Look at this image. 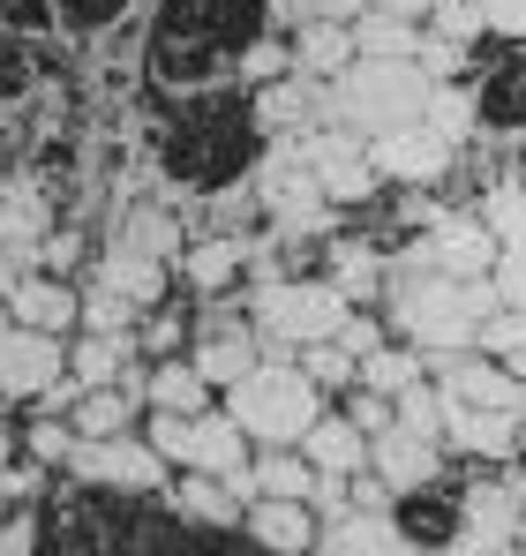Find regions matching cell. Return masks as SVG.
<instances>
[{
	"instance_id": "1",
	"label": "cell",
	"mask_w": 526,
	"mask_h": 556,
	"mask_svg": "<svg viewBox=\"0 0 526 556\" xmlns=\"http://www.w3.org/2000/svg\"><path fill=\"white\" fill-rule=\"evenodd\" d=\"M271 0H159V15L143 23V61L151 84L166 91H211L241 68L249 38H263Z\"/></svg>"
},
{
	"instance_id": "2",
	"label": "cell",
	"mask_w": 526,
	"mask_h": 556,
	"mask_svg": "<svg viewBox=\"0 0 526 556\" xmlns=\"http://www.w3.org/2000/svg\"><path fill=\"white\" fill-rule=\"evenodd\" d=\"M384 308H391V324L414 354H459V346H474V324L504 301H497L489 278H443L422 256H406V264L384 271Z\"/></svg>"
},
{
	"instance_id": "3",
	"label": "cell",
	"mask_w": 526,
	"mask_h": 556,
	"mask_svg": "<svg viewBox=\"0 0 526 556\" xmlns=\"http://www.w3.org/2000/svg\"><path fill=\"white\" fill-rule=\"evenodd\" d=\"M316 414H324V391L301 376L293 354H278V346L241 383H226V421L249 437V452H293L316 429Z\"/></svg>"
},
{
	"instance_id": "4",
	"label": "cell",
	"mask_w": 526,
	"mask_h": 556,
	"mask_svg": "<svg viewBox=\"0 0 526 556\" xmlns=\"http://www.w3.org/2000/svg\"><path fill=\"white\" fill-rule=\"evenodd\" d=\"M422 105H429V76L414 61H353L347 76H331L316 91V113L331 128H353V136L406 128V121H422Z\"/></svg>"
},
{
	"instance_id": "5",
	"label": "cell",
	"mask_w": 526,
	"mask_h": 556,
	"mask_svg": "<svg viewBox=\"0 0 526 556\" xmlns=\"http://www.w3.org/2000/svg\"><path fill=\"white\" fill-rule=\"evenodd\" d=\"M249 151H256L249 98H241V105H234V98H211L203 121H174V136H166V166H174V181H188L196 195L241 181V174H249Z\"/></svg>"
},
{
	"instance_id": "6",
	"label": "cell",
	"mask_w": 526,
	"mask_h": 556,
	"mask_svg": "<svg viewBox=\"0 0 526 556\" xmlns=\"http://www.w3.org/2000/svg\"><path fill=\"white\" fill-rule=\"evenodd\" d=\"M347 308L353 301L331 278H263L256 301H249V324L271 346H309V339H331L347 324Z\"/></svg>"
},
{
	"instance_id": "7",
	"label": "cell",
	"mask_w": 526,
	"mask_h": 556,
	"mask_svg": "<svg viewBox=\"0 0 526 556\" xmlns=\"http://www.w3.org/2000/svg\"><path fill=\"white\" fill-rule=\"evenodd\" d=\"M68 481L84 489H121V496H159L166 489V459L143 437H98V444H68Z\"/></svg>"
},
{
	"instance_id": "8",
	"label": "cell",
	"mask_w": 526,
	"mask_h": 556,
	"mask_svg": "<svg viewBox=\"0 0 526 556\" xmlns=\"http://www.w3.org/2000/svg\"><path fill=\"white\" fill-rule=\"evenodd\" d=\"M301 159H309V174H316V195L331 203V211H353V203H368L376 195V166H368V143L353 136V128H301Z\"/></svg>"
},
{
	"instance_id": "9",
	"label": "cell",
	"mask_w": 526,
	"mask_h": 556,
	"mask_svg": "<svg viewBox=\"0 0 526 556\" xmlns=\"http://www.w3.org/2000/svg\"><path fill=\"white\" fill-rule=\"evenodd\" d=\"M368 143V166H376V181H399V188H429L451 174V143H443L429 121H406V128H384V136H361Z\"/></svg>"
},
{
	"instance_id": "10",
	"label": "cell",
	"mask_w": 526,
	"mask_h": 556,
	"mask_svg": "<svg viewBox=\"0 0 526 556\" xmlns=\"http://www.w3.org/2000/svg\"><path fill=\"white\" fill-rule=\"evenodd\" d=\"M414 256H422L429 271H443V278H489L497 241H489V226H481L474 211H429V218H422Z\"/></svg>"
},
{
	"instance_id": "11",
	"label": "cell",
	"mask_w": 526,
	"mask_h": 556,
	"mask_svg": "<svg viewBox=\"0 0 526 556\" xmlns=\"http://www.w3.org/2000/svg\"><path fill=\"white\" fill-rule=\"evenodd\" d=\"M61 376H68V346L53 331L0 324V399H46Z\"/></svg>"
},
{
	"instance_id": "12",
	"label": "cell",
	"mask_w": 526,
	"mask_h": 556,
	"mask_svg": "<svg viewBox=\"0 0 526 556\" xmlns=\"http://www.w3.org/2000/svg\"><path fill=\"white\" fill-rule=\"evenodd\" d=\"M368 473L391 489V496H414V489H437L443 481V444H429V437H414V429H376L368 437Z\"/></svg>"
},
{
	"instance_id": "13",
	"label": "cell",
	"mask_w": 526,
	"mask_h": 556,
	"mask_svg": "<svg viewBox=\"0 0 526 556\" xmlns=\"http://www.w3.org/2000/svg\"><path fill=\"white\" fill-rule=\"evenodd\" d=\"M8 324H23V331H76V286L68 278H53V271H15L8 278Z\"/></svg>"
},
{
	"instance_id": "14",
	"label": "cell",
	"mask_w": 526,
	"mask_h": 556,
	"mask_svg": "<svg viewBox=\"0 0 526 556\" xmlns=\"http://www.w3.org/2000/svg\"><path fill=\"white\" fill-rule=\"evenodd\" d=\"M309 556H414L406 527L391 511H339L316 527V549Z\"/></svg>"
},
{
	"instance_id": "15",
	"label": "cell",
	"mask_w": 526,
	"mask_h": 556,
	"mask_svg": "<svg viewBox=\"0 0 526 556\" xmlns=\"http://www.w3.org/2000/svg\"><path fill=\"white\" fill-rule=\"evenodd\" d=\"M466 98H474V128H489V136H526V46L504 53Z\"/></svg>"
},
{
	"instance_id": "16",
	"label": "cell",
	"mask_w": 526,
	"mask_h": 556,
	"mask_svg": "<svg viewBox=\"0 0 526 556\" xmlns=\"http://www.w3.org/2000/svg\"><path fill=\"white\" fill-rule=\"evenodd\" d=\"M241 527H249V542H256L263 556H309L316 549V511L293 504V496H256V504L241 511Z\"/></svg>"
},
{
	"instance_id": "17",
	"label": "cell",
	"mask_w": 526,
	"mask_h": 556,
	"mask_svg": "<svg viewBox=\"0 0 526 556\" xmlns=\"http://www.w3.org/2000/svg\"><path fill=\"white\" fill-rule=\"evenodd\" d=\"M263 362V339L256 324H211L203 339H196V354H188V369L203 376L211 391H226V383H241V376Z\"/></svg>"
},
{
	"instance_id": "18",
	"label": "cell",
	"mask_w": 526,
	"mask_h": 556,
	"mask_svg": "<svg viewBox=\"0 0 526 556\" xmlns=\"http://www.w3.org/2000/svg\"><path fill=\"white\" fill-rule=\"evenodd\" d=\"M443 444L466 452V459H512L519 452V414H497V406H451L443 414Z\"/></svg>"
},
{
	"instance_id": "19",
	"label": "cell",
	"mask_w": 526,
	"mask_h": 556,
	"mask_svg": "<svg viewBox=\"0 0 526 556\" xmlns=\"http://www.w3.org/2000/svg\"><path fill=\"white\" fill-rule=\"evenodd\" d=\"M316 91H324V84H309V76H278V84H256V91H249L256 143H271V136H301V128L316 121Z\"/></svg>"
},
{
	"instance_id": "20",
	"label": "cell",
	"mask_w": 526,
	"mask_h": 556,
	"mask_svg": "<svg viewBox=\"0 0 526 556\" xmlns=\"http://www.w3.org/2000/svg\"><path fill=\"white\" fill-rule=\"evenodd\" d=\"M113 249H136V256H151V264H180L188 233H180V218L166 203H128V211L113 218Z\"/></svg>"
},
{
	"instance_id": "21",
	"label": "cell",
	"mask_w": 526,
	"mask_h": 556,
	"mask_svg": "<svg viewBox=\"0 0 526 556\" xmlns=\"http://www.w3.org/2000/svg\"><path fill=\"white\" fill-rule=\"evenodd\" d=\"M98 286H113L121 301H136L143 316L166 301V286H174V264H151V256H136V249H113L105 241V256H98Z\"/></svg>"
},
{
	"instance_id": "22",
	"label": "cell",
	"mask_w": 526,
	"mask_h": 556,
	"mask_svg": "<svg viewBox=\"0 0 526 556\" xmlns=\"http://www.w3.org/2000/svg\"><path fill=\"white\" fill-rule=\"evenodd\" d=\"M174 511L188 527H203V534H226V527H241V496L218 481V473H203V466H188V481H174Z\"/></svg>"
},
{
	"instance_id": "23",
	"label": "cell",
	"mask_w": 526,
	"mask_h": 556,
	"mask_svg": "<svg viewBox=\"0 0 526 556\" xmlns=\"http://www.w3.org/2000/svg\"><path fill=\"white\" fill-rule=\"evenodd\" d=\"M46 233H53V203H46V188H38V181H8V188H0V249H8V256H30Z\"/></svg>"
},
{
	"instance_id": "24",
	"label": "cell",
	"mask_w": 526,
	"mask_h": 556,
	"mask_svg": "<svg viewBox=\"0 0 526 556\" xmlns=\"http://www.w3.org/2000/svg\"><path fill=\"white\" fill-rule=\"evenodd\" d=\"M293 76H309V84H331V76H347L353 68V30L347 23H293Z\"/></svg>"
},
{
	"instance_id": "25",
	"label": "cell",
	"mask_w": 526,
	"mask_h": 556,
	"mask_svg": "<svg viewBox=\"0 0 526 556\" xmlns=\"http://www.w3.org/2000/svg\"><path fill=\"white\" fill-rule=\"evenodd\" d=\"M293 452L316 466V473H361V466H368V437L353 429L347 414H331V406H324V414H316V429H309Z\"/></svg>"
},
{
	"instance_id": "26",
	"label": "cell",
	"mask_w": 526,
	"mask_h": 556,
	"mask_svg": "<svg viewBox=\"0 0 526 556\" xmlns=\"http://www.w3.org/2000/svg\"><path fill=\"white\" fill-rule=\"evenodd\" d=\"M136 362V331H84L76 339V354H68V383L76 391H98V383H113V376Z\"/></svg>"
},
{
	"instance_id": "27",
	"label": "cell",
	"mask_w": 526,
	"mask_h": 556,
	"mask_svg": "<svg viewBox=\"0 0 526 556\" xmlns=\"http://www.w3.org/2000/svg\"><path fill=\"white\" fill-rule=\"evenodd\" d=\"M347 30H353V61H414V46H422V23L384 15V8H361Z\"/></svg>"
},
{
	"instance_id": "28",
	"label": "cell",
	"mask_w": 526,
	"mask_h": 556,
	"mask_svg": "<svg viewBox=\"0 0 526 556\" xmlns=\"http://www.w3.org/2000/svg\"><path fill=\"white\" fill-rule=\"evenodd\" d=\"M241 264H249V241H241V233H203L196 249H180V271L196 278L203 293L234 286V278H241Z\"/></svg>"
},
{
	"instance_id": "29",
	"label": "cell",
	"mask_w": 526,
	"mask_h": 556,
	"mask_svg": "<svg viewBox=\"0 0 526 556\" xmlns=\"http://www.w3.org/2000/svg\"><path fill=\"white\" fill-rule=\"evenodd\" d=\"M128 421H136V399L121 391V383H98V391H76V444H98V437H128Z\"/></svg>"
},
{
	"instance_id": "30",
	"label": "cell",
	"mask_w": 526,
	"mask_h": 556,
	"mask_svg": "<svg viewBox=\"0 0 526 556\" xmlns=\"http://www.w3.org/2000/svg\"><path fill=\"white\" fill-rule=\"evenodd\" d=\"M196 466H203V473H218V481L249 466V437H241L226 414H211V406L196 414Z\"/></svg>"
},
{
	"instance_id": "31",
	"label": "cell",
	"mask_w": 526,
	"mask_h": 556,
	"mask_svg": "<svg viewBox=\"0 0 526 556\" xmlns=\"http://www.w3.org/2000/svg\"><path fill=\"white\" fill-rule=\"evenodd\" d=\"M331 286H339V293H347L353 308H361V301H368V293H376V286H384V256H376V249H368V241H353V233H339V241H331Z\"/></svg>"
},
{
	"instance_id": "32",
	"label": "cell",
	"mask_w": 526,
	"mask_h": 556,
	"mask_svg": "<svg viewBox=\"0 0 526 556\" xmlns=\"http://www.w3.org/2000/svg\"><path fill=\"white\" fill-rule=\"evenodd\" d=\"M143 406H159V414H203V406H211V383L188 369V362H166V354H159V369H151V391H143Z\"/></svg>"
},
{
	"instance_id": "33",
	"label": "cell",
	"mask_w": 526,
	"mask_h": 556,
	"mask_svg": "<svg viewBox=\"0 0 526 556\" xmlns=\"http://www.w3.org/2000/svg\"><path fill=\"white\" fill-rule=\"evenodd\" d=\"M481 226H489V241L497 249H519L526 241V181H497L481 195V211H474Z\"/></svg>"
},
{
	"instance_id": "34",
	"label": "cell",
	"mask_w": 526,
	"mask_h": 556,
	"mask_svg": "<svg viewBox=\"0 0 526 556\" xmlns=\"http://www.w3.org/2000/svg\"><path fill=\"white\" fill-rule=\"evenodd\" d=\"M443 414H451V399H443L429 376H422V383H406V391L391 399V421H399V429H414V437H429V444H443Z\"/></svg>"
},
{
	"instance_id": "35",
	"label": "cell",
	"mask_w": 526,
	"mask_h": 556,
	"mask_svg": "<svg viewBox=\"0 0 526 556\" xmlns=\"http://www.w3.org/2000/svg\"><path fill=\"white\" fill-rule=\"evenodd\" d=\"M422 376H429V369H422V354H414V346H376V354L353 369V383H368V391L399 399V391H406V383H422Z\"/></svg>"
},
{
	"instance_id": "36",
	"label": "cell",
	"mask_w": 526,
	"mask_h": 556,
	"mask_svg": "<svg viewBox=\"0 0 526 556\" xmlns=\"http://www.w3.org/2000/svg\"><path fill=\"white\" fill-rule=\"evenodd\" d=\"M422 121H429V128H437L443 143L459 151V143L474 136V98L459 91V84H429V105H422Z\"/></svg>"
},
{
	"instance_id": "37",
	"label": "cell",
	"mask_w": 526,
	"mask_h": 556,
	"mask_svg": "<svg viewBox=\"0 0 526 556\" xmlns=\"http://www.w3.org/2000/svg\"><path fill=\"white\" fill-rule=\"evenodd\" d=\"M293 362H301V376L316 391H353V354L339 339H309V346H293Z\"/></svg>"
},
{
	"instance_id": "38",
	"label": "cell",
	"mask_w": 526,
	"mask_h": 556,
	"mask_svg": "<svg viewBox=\"0 0 526 556\" xmlns=\"http://www.w3.org/2000/svg\"><path fill=\"white\" fill-rule=\"evenodd\" d=\"M143 444H151L166 466H196V414H159V406H151Z\"/></svg>"
},
{
	"instance_id": "39",
	"label": "cell",
	"mask_w": 526,
	"mask_h": 556,
	"mask_svg": "<svg viewBox=\"0 0 526 556\" xmlns=\"http://www.w3.org/2000/svg\"><path fill=\"white\" fill-rule=\"evenodd\" d=\"M136 316H143V308L121 301V293L98 286V278H90V293H76V324H84V331H136Z\"/></svg>"
},
{
	"instance_id": "40",
	"label": "cell",
	"mask_w": 526,
	"mask_h": 556,
	"mask_svg": "<svg viewBox=\"0 0 526 556\" xmlns=\"http://www.w3.org/2000/svg\"><path fill=\"white\" fill-rule=\"evenodd\" d=\"M121 15H128V0H53V30H68V38H98Z\"/></svg>"
},
{
	"instance_id": "41",
	"label": "cell",
	"mask_w": 526,
	"mask_h": 556,
	"mask_svg": "<svg viewBox=\"0 0 526 556\" xmlns=\"http://www.w3.org/2000/svg\"><path fill=\"white\" fill-rule=\"evenodd\" d=\"M519 346H526V316L519 308H489V316L474 324V354L504 362V354H519Z\"/></svg>"
},
{
	"instance_id": "42",
	"label": "cell",
	"mask_w": 526,
	"mask_h": 556,
	"mask_svg": "<svg viewBox=\"0 0 526 556\" xmlns=\"http://www.w3.org/2000/svg\"><path fill=\"white\" fill-rule=\"evenodd\" d=\"M422 30H429V38H451V46H474V38H481V8H474V0H429Z\"/></svg>"
},
{
	"instance_id": "43",
	"label": "cell",
	"mask_w": 526,
	"mask_h": 556,
	"mask_svg": "<svg viewBox=\"0 0 526 556\" xmlns=\"http://www.w3.org/2000/svg\"><path fill=\"white\" fill-rule=\"evenodd\" d=\"M249 91L256 84H278V76H293V46L286 38H249V53H241V68H234Z\"/></svg>"
},
{
	"instance_id": "44",
	"label": "cell",
	"mask_w": 526,
	"mask_h": 556,
	"mask_svg": "<svg viewBox=\"0 0 526 556\" xmlns=\"http://www.w3.org/2000/svg\"><path fill=\"white\" fill-rule=\"evenodd\" d=\"M489 286H497V301H504V308H519V316H526V241H519V249H497Z\"/></svg>"
},
{
	"instance_id": "45",
	"label": "cell",
	"mask_w": 526,
	"mask_h": 556,
	"mask_svg": "<svg viewBox=\"0 0 526 556\" xmlns=\"http://www.w3.org/2000/svg\"><path fill=\"white\" fill-rule=\"evenodd\" d=\"M347 421L361 429V437L391 429V399H384V391H368V383H353V391H347Z\"/></svg>"
},
{
	"instance_id": "46",
	"label": "cell",
	"mask_w": 526,
	"mask_h": 556,
	"mask_svg": "<svg viewBox=\"0 0 526 556\" xmlns=\"http://www.w3.org/2000/svg\"><path fill=\"white\" fill-rule=\"evenodd\" d=\"M68 444H76V429H68V421H53V414H46V421H30V466H61V459H68Z\"/></svg>"
},
{
	"instance_id": "47",
	"label": "cell",
	"mask_w": 526,
	"mask_h": 556,
	"mask_svg": "<svg viewBox=\"0 0 526 556\" xmlns=\"http://www.w3.org/2000/svg\"><path fill=\"white\" fill-rule=\"evenodd\" d=\"M331 339L347 346V354H353V369H361V362H368V354L384 346V324H376V316H361V308H347V324H339Z\"/></svg>"
},
{
	"instance_id": "48",
	"label": "cell",
	"mask_w": 526,
	"mask_h": 556,
	"mask_svg": "<svg viewBox=\"0 0 526 556\" xmlns=\"http://www.w3.org/2000/svg\"><path fill=\"white\" fill-rule=\"evenodd\" d=\"M0 556H38V511L15 504V519H0Z\"/></svg>"
},
{
	"instance_id": "49",
	"label": "cell",
	"mask_w": 526,
	"mask_h": 556,
	"mask_svg": "<svg viewBox=\"0 0 526 556\" xmlns=\"http://www.w3.org/2000/svg\"><path fill=\"white\" fill-rule=\"evenodd\" d=\"M481 8V30L497 38H526V0H474Z\"/></svg>"
},
{
	"instance_id": "50",
	"label": "cell",
	"mask_w": 526,
	"mask_h": 556,
	"mask_svg": "<svg viewBox=\"0 0 526 556\" xmlns=\"http://www.w3.org/2000/svg\"><path fill=\"white\" fill-rule=\"evenodd\" d=\"M8 30H53V0H0Z\"/></svg>"
},
{
	"instance_id": "51",
	"label": "cell",
	"mask_w": 526,
	"mask_h": 556,
	"mask_svg": "<svg viewBox=\"0 0 526 556\" xmlns=\"http://www.w3.org/2000/svg\"><path fill=\"white\" fill-rule=\"evenodd\" d=\"M38 481H46V473H38V466H0V496H8V504H38Z\"/></svg>"
},
{
	"instance_id": "52",
	"label": "cell",
	"mask_w": 526,
	"mask_h": 556,
	"mask_svg": "<svg viewBox=\"0 0 526 556\" xmlns=\"http://www.w3.org/2000/svg\"><path fill=\"white\" fill-rule=\"evenodd\" d=\"M174 346H180V324H174V316H159V324L143 331V346H136V354H174Z\"/></svg>"
},
{
	"instance_id": "53",
	"label": "cell",
	"mask_w": 526,
	"mask_h": 556,
	"mask_svg": "<svg viewBox=\"0 0 526 556\" xmlns=\"http://www.w3.org/2000/svg\"><path fill=\"white\" fill-rule=\"evenodd\" d=\"M368 0H309V23H353Z\"/></svg>"
},
{
	"instance_id": "54",
	"label": "cell",
	"mask_w": 526,
	"mask_h": 556,
	"mask_svg": "<svg viewBox=\"0 0 526 556\" xmlns=\"http://www.w3.org/2000/svg\"><path fill=\"white\" fill-rule=\"evenodd\" d=\"M368 8H384V15H406V23H422V15H429V0H368Z\"/></svg>"
},
{
	"instance_id": "55",
	"label": "cell",
	"mask_w": 526,
	"mask_h": 556,
	"mask_svg": "<svg viewBox=\"0 0 526 556\" xmlns=\"http://www.w3.org/2000/svg\"><path fill=\"white\" fill-rule=\"evenodd\" d=\"M512 511H519V549H526V473L512 481Z\"/></svg>"
},
{
	"instance_id": "56",
	"label": "cell",
	"mask_w": 526,
	"mask_h": 556,
	"mask_svg": "<svg viewBox=\"0 0 526 556\" xmlns=\"http://www.w3.org/2000/svg\"><path fill=\"white\" fill-rule=\"evenodd\" d=\"M8 459H15V437H8V429H0V466H8Z\"/></svg>"
},
{
	"instance_id": "57",
	"label": "cell",
	"mask_w": 526,
	"mask_h": 556,
	"mask_svg": "<svg viewBox=\"0 0 526 556\" xmlns=\"http://www.w3.org/2000/svg\"><path fill=\"white\" fill-rule=\"evenodd\" d=\"M519 452H526V406H519Z\"/></svg>"
},
{
	"instance_id": "58",
	"label": "cell",
	"mask_w": 526,
	"mask_h": 556,
	"mask_svg": "<svg viewBox=\"0 0 526 556\" xmlns=\"http://www.w3.org/2000/svg\"><path fill=\"white\" fill-rule=\"evenodd\" d=\"M0 324H8V301H0Z\"/></svg>"
}]
</instances>
